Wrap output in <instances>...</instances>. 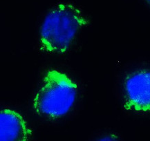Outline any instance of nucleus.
Returning a JSON list of instances; mask_svg holds the SVG:
<instances>
[{
    "mask_svg": "<svg viewBox=\"0 0 150 141\" xmlns=\"http://www.w3.org/2000/svg\"><path fill=\"white\" fill-rule=\"evenodd\" d=\"M87 24V18L78 7L69 3L59 4L42 22L40 33L42 50L53 54L65 53Z\"/></svg>",
    "mask_w": 150,
    "mask_h": 141,
    "instance_id": "1",
    "label": "nucleus"
},
{
    "mask_svg": "<svg viewBox=\"0 0 150 141\" xmlns=\"http://www.w3.org/2000/svg\"><path fill=\"white\" fill-rule=\"evenodd\" d=\"M77 96L76 83L64 73L52 69L45 75L35 95L33 106L41 116L59 118L71 109Z\"/></svg>",
    "mask_w": 150,
    "mask_h": 141,
    "instance_id": "2",
    "label": "nucleus"
},
{
    "mask_svg": "<svg viewBox=\"0 0 150 141\" xmlns=\"http://www.w3.org/2000/svg\"><path fill=\"white\" fill-rule=\"evenodd\" d=\"M124 102L126 109L147 113L150 111V73L140 70L127 76L124 82Z\"/></svg>",
    "mask_w": 150,
    "mask_h": 141,
    "instance_id": "3",
    "label": "nucleus"
},
{
    "mask_svg": "<svg viewBox=\"0 0 150 141\" xmlns=\"http://www.w3.org/2000/svg\"><path fill=\"white\" fill-rule=\"evenodd\" d=\"M32 131L22 115L14 110L0 109V141H25Z\"/></svg>",
    "mask_w": 150,
    "mask_h": 141,
    "instance_id": "4",
    "label": "nucleus"
},
{
    "mask_svg": "<svg viewBox=\"0 0 150 141\" xmlns=\"http://www.w3.org/2000/svg\"><path fill=\"white\" fill-rule=\"evenodd\" d=\"M147 1H148V2H149V1H150V0H147Z\"/></svg>",
    "mask_w": 150,
    "mask_h": 141,
    "instance_id": "5",
    "label": "nucleus"
}]
</instances>
